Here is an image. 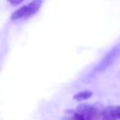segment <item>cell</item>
<instances>
[{
  "mask_svg": "<svg viewBox=\"0 0 120 120\" xmlns=\"http://www.w3.org/2000/svg\"><path fill=\"white\" fill-rule=\"evenodd\" d=\"M71 113L70 117L73 120H107L102 110H99L92 105H79L75 111H67Z\"/></svg>",
  "mask_w": 120,
  "mask_h": 120,
  "instance_id": "1",
  "label": "cell"
},
{
  "mask_svg": "<svg viewBox=\"0 0 120 120\" xmlns=\"http://www.w3.org/2000/svg\"><path fill=\"white\" fill-rule=\"evenodd\" d=\"M102 112L107 120H120V106H109Z\"/></svg>",
  "mask_w": 120,
  "mask_h": 120,
  "instance_id": "4",
  "label": "cell"
},
{
  "mask_svg": "<svg viewBox=\"0 0 120 120\" xmlns=\"http://www.w3.org/2000/svg\"><path fill=\"white\" fill-rule=\"evenodd\" d=\"M61 120H73L71 117H68V118H63V119H61Z\"/></svg>",
  "mask_w": 120,
  "mask_h": 120,
  "instance_id": "7",
  "label": "cell"
},
{
  "mask_svg": "<svg viewBox=\"0 0 120 120\" xmlns=\"http://www.w3.org/2000/svg\"><path fill=\"white\" fill-rule=\"evenodd\" d=\"M119 55H120V43H118L117 45H115L114 47H112L107 52V54L100 60V62L93 69V72H92L91 76H94L95 74L99 73V72H102L103 70L107 69L116 60V58Z\"/></svg>",
  "mask_w": 120,
  "mask_h": 120,
  "instance_id": "3",
  "label": "cell"
},
{
  "mask_svg": "<svg viewBox=\"0 0 120 120\" xmlns=\"http://www.w3.org/2000/svg\"><path fill=\"white\" fill-rule=\"evenodd\" d=\"M42 4V0H32L29 4L21 7L20 8H18L17 10H15L12 14H11V20L12 21H16L22 18H28L33 16L34 14H36Z\"/></svg>",
  "mask_w": 120,
  "mask_h": 120,
  "instance_id": "2",
  "label": "cell"
},
{
  "mask_svg": "<svg viewBox=\"0 0 120 120\" xmlns=\"http://www.w3.org/2000/svg\"><path fill=\"white\" fill-rule=\"evenodd\" d=\"M10 4H12V5H14V6H16V5H19V4H21L23 0H8Z\"/></svg>",
  "mask_w": 120,
  "mask_h": 120,
  "instance_id": "6",
  "label": "cell"
},
{
  "mask_svg": "<svg viewBox=\"0 0 120 120\" xmlns=\"http://www.w3.org/2000/svg\"><path fill=\"white\" fill-rule=\"evenodd\" d=\"M91 96H92V92L85 90V91H82V92L77 93V94L73 97V98L76 99V100H78V101H82V100H85V99L89 98Z\"/></svg>",
  "mask_w": 120,
  "mask_h": 120,
  "instance_id": "5",
  "label": "cell"
}]
</instances>
